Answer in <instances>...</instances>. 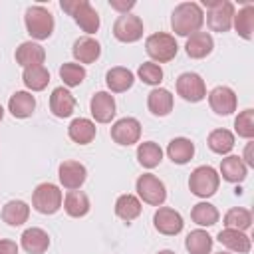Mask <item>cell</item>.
I'll return each mask as SVG.
<instances>
[{
    "mask_svg": "<svg viewBox=\"0 0 254 254\" xmlns=\"http://www.w3.org/2000/svg\"><path fill=\"white\" fill-rule=\"evenodd\" d=\"M204 24V12L196 2H181L171 14V28L177 36H190L200 32Z\"/></svg>",
    "mask_w": 254,
    "mask_h": 254,
    "instance_id": "6da1fadb",
    "label": "cell"
},
{
    "mask_svg": "<svg viewBox=\"0 0 254 254\" xmlns=\"http://www.w3.org/2000/svg\"><path fill=\"white\" fill-rule=\"evenodd\" d=\"M62 10L67 12L75 24L85 32V34H95L99 30V14L87 0H62L60 2Z\"/></svg>",
    "mask_w": 254,
    "mask_h": 254,
    "instance_id": "7a4b0ae2",
    "label": "cell"
},
{
    "mask_svg": "<svg viewBox=\"0 0 254 254\" xmlns=\"http://www.w3.org/2000/svg\"><path fill=\"white\" fill-rule=\"evenodd\" d=\"M218 185H220V175L210 165L196 167L190 173V177H189V189H190V192L194 196H200V198L212 196L218 190Z\"/></svg>",
    "mask_w": 254,
    "mask_h": 254,
    "instance_id": "3957f363",
    "label": "cell"
},
{
    "mask_svg": "<svg viewBox=\"0 0 254 254\" xmlns=\"http://www.w3.org/2000/svg\"><path fill=\"white\" fill-rule=\"evenodd\" d=\"M24 24L34 40H48L54 32V16L44 6H30L26 10Z\"/></svg>",
    "mask_w": 254,
    "mask_h": 254,
    "instance_id": "277c9868",
    "label": "cell"
},
{
    "mask_svg": "<svg viewBox=\"0 0 254 254\" xmlns=\"http://www.w3.org/2000/svg\"><path fill=\"white\" fill-rule=\"evenodd\" d=\"M145 52L147 56L157 64H167L171 62L177 52H179V46H177V40L171 36V34H165V32H157V34H151L147 40H145Z\"/></svg>",
    "mask_w": 254,
    "mask_h": 254,
    "instance_id": "5b68a950",
    "label": "cell"
},
{
    "mask_svg": "<svg viewBox=\"0 0 254 254\" xmlns=\"http://www.w3.org/2000/svg\"><path fill=\"white\" fill-rule=\"evenodd\" d=\"M202 4L208 8L206 12V24L212 32H228L232 28L234 18V6L228 0H202Z\"/></svg>",
    "mask_w": 254,
    "mask_h": 254,
    "instance_id": "8992f818",
    "label": "cell"
},
{
    "mask_svg": "<svg viewBox=\"0 0 254 254\" xmlns=\"http://www.w3.org/2000/svg\"><path fill=\"white\" fill-rule=\"evenodd\" d=\"M64 202L62 190L58 185L54 183H42L36 187L34 194H32V206L40 212V214H54L60 210Z\"/></svg>",
    "mask_w": 254,
    "mask_h": 254,
    "instance_id": "52a82bcc",
    "label": "cell"
},
{
    "mask_svg": "<svg viewBox=\"0 0 254 254\" xmlns=\"http://www.w3.org/2000/svg\"><path fill=\"white\" fill-rule=\"evenodd\" d=\"M135 190L139 194V198L151 206H161L167 198V189H165V183L161 179H157L155 175L151 173H145L137 179L135 183Z\"/></svg>",
    "mask_w": 254,
    "mask_h": 254,
    "instance_id": "ba28073f",
    "label": "cell"
},
{
    "mask_svg": "<svg viewBox=\"0 0 254 254\" xmlns=\"http://www.w3.org/2000/svg\"><path fill=\"white\" fill-rule=\"evenodd\" d=\"M177 93L185 99V101H190V103H196V101H202L206 97V85H204V79L198 75V73H192V71H185L177 77Z\"/></svg>",
    "mask_w": 254,
    "mask_h": 254,
    "instance_id": "9c48e42d",
    "label": "cell"
},
{
    "mask_svg": "<svg viewBox=\"0 0 254 254\" xmlns=\"http://www.w3.org/2000/svg\"><path fill=\"white\" fill-rule=\"evenodd\" d=\"M113 36L119 42L133 44L143 38V20L135 14H121L113 22Z\"/></svg>",
    "mask_w": 254,
    "mask_h": 254,
    "instance_id": "30bf717a",
    "label": "cell"
},
{
    "mask_svg": "<svg viewBox=\"0 0 254 254\" xmlns=\"http://www.w3.org/2000/svg\"><path fill=\"white\" fill-rule=\"evenodd\" d=\"M109 135L117 145H123V147L135 145L141 139V123L135 117H121L111 125Z\"/></svg>",
    "mask_w": 254,
    "mask_h": 254,
    "instance_id": "8fae6325",
    "label": "cell"
},
{
    "mask_svg": "<svg viewBox=\"0 0 254 254\" xmlns=\"http://www.w3.org/2000/svg\"><path fill=\"white\" fill-rule=\"evenodd\" d=\"M153 226L157 232L165 234V236H175L183 230L185 222H183V216L171 208V206H159L155 216H153Z\"/></svg>",
    "mask_w": 254,
    "mask_h": 254,
    "instance_id": "7c38bea8",
    "label": "cell"
},
{
    "mask_svg": "<svg viewBox=\"0 0 254 254\" xmlns=\"http://www.w3.org/2000/svg\"><path fill=\"white\" fill-rule=\"evenodd\" d=\"M58 177L64 189L77 190L87 179V169L79 161H64L58 169Z\"/></svg>",
    "mask_w": 254,
    "mask_h": 254,
    "instance_id": "4fadbf2b",
    "label": "cell"
},
{
    "mask_svg": "<svg viewBox=\"0 0 254 254\" xmlns=\"http://www.w3.org/2000/svg\"><path fill=\"white\" fill-rule=\"evenodd\" d=\"M208 105L216 115H230L232 111H236L238 99L236 93L226 87V85H216L210 93H208Z\"/></svg>",
    "mask_w": 254,
    "mask_h": 254,
    "instance_id": "5bb4252c",
    "label": "cell"
},
{
    "mask_svg": "<svg viewBox=\"0 0 254 254\" xmlns=\"http://www.w3.org/2000/svg\"><path fill=\"white\" fill-rule=\"evenodd\" d=\"M89 109L97 123H111L115 117V99L109 91H97L89 101Z\"/></svg>",
    "mask_w": 254,
    "mask_h": 254,
    "instance_id": "9a60e30c",
    "label": "cell"
},
{
    "mask_svg": "<svg viewBox=\"0 0 254 254\" xmlns=\"http://www.w3.org/2000/svg\"><path fill=\"white\" fill-rule=\"evenodd\" d=\"M20 244L28 254H44L50 248V236L44 228L32 226V228H26L22 232Z\"/></svg>",
    "mask_w": 254,
    "mask_h": 254,
    "instance_id": "2e32d148",
    "label": "cell"
},
{
    "mask_svg": "<svg viewBox=\"0 0 254 254\" xmlns=\"http://www.w3.org/2000/svg\"><path fill=\"white\" fill-rule=\"evenodd\" d=\"M212 48H214V40L208 32H194L187 38V44H185V52L192 60L206 58L212 52Z\"/></svg>",
    "mask_w": 254,
    "mask_h": 254,
    "instance_id": "e0dca14e",
    "label": "cell"
},
{
    "mask_svg": "<svg viewBox=\"0 0 254 254\" xmlns=\"http://www.w3.org/2000/svg\"><path fill=\"white\" fill-rule=\"evenodd\" d=\"M16 62L26 69V67H34V65H42L46 60V50L38 44V42H22L16 48Z\"/></svg>",
    "mask_w": 254,
    "mask_h": 254,
    "instance_id": "ac0fdd59",
    "label": "cell"
},
{
    "mask_svg": "<svg viewBox=\"0 0 254 254\" xmlns=\"http://www.w3.org/2000/svg\"><path fill=\"white\" fill-rule=\"evenodd\" d=\"M218 242L222 246L228 248V252H238V254H248L252 248L250 236L242 230H234V228H224L218 232Z\"/></svg>",
    "mask_w": 254,
    "mask_h": 254,
    "instance_id": "d6986e66",
    "label": "cell"
},
{
    "mask_svg": "<svg viewBox=\"0 0 254 254\" xmlns=\"http://www.w3.org/2000/svg\"><path fill=\"white\" fill-rule=\"evenodd\" d=\"M75 109V97L69 93V89L65 87H56L50 95V111L60 117V119H65L73 113Z\"/></svg>",
    "mask_w": 254,
    "mask_h": 254,
    "instance_id": "ffe728a7",
    "label": "cell"
},
{
    "mask_svg": "<svg viewBox=\"0 0 254 254\" xmlns=\"http://www.w3.org/2000/svg\"><path fill=\"white\" fill-rule=\"evenodd\" d=\"M71 54H73L75 62H79V65L81 64H93L101 56V46L91 36H83V38H79V40L73 42Z\"/></svg>",
    "mask_w": 254,
    "mask_h": 254,
    "instance_id": "44dd1931",
    "label": "cell"
},
{
    "mask_svg": "<svg viewBox=\"0 0 254 254\" xmlns=\"http://www.w3.org/2000/svg\"><path fill=\"white\" fill-rule=\"evenodd\" d=\"M173 103H175L173 93H171L169 89H165V87H155V89H151L149 95H147V107H149V111H151L153 115H157V117L169 115V113L173 111Z\"/></svg>",
    "mask_w": 254,
    "mask_h": 254,
    "instance_id": "7402d4cb",
    "label": "cell"
},
{
    "mask_svg": "<svg viewBox=\"0 0 254 254\" xmlns=\"http://www.w3.org/2000/svg\"><path fill=\"white\" fill-rule=\"evenodd\" d=\"M95 133H97V127L91 119H85V117H75L69 127H67V135L73 143L77 145H87L95 139Z\"/></svg>",
    "mask_w": 254,
    "mask_h": 254,
    "instance_id": "603a6c76",
    "label": "cell"
},
{
    "mask_svg": "<svg viewBox=\"0 0 254 254\" xmlns=\"http://www.w3.org/2000/svg\"><path fill=\"white\" fill-rule=\"evenodd\" d=\"M34 109H36V97L30 91H16L8 99V111L18 119L30 117Z\"/></svg>",
    "mask_w": 254,
    "mask_h": 254,
    "instance_id": "cb8c5ba5",
    "label": "cell"
},
{
    "mask_svg": "<svg viewBox=\"0 0 254 254\" xmlns=\"http://www.w3.org/2000/svg\"><path fill=\"white\" fill-rule=\"evenodd\" d=\"M220 175L228 183H242L248 175V167L244 165L242 157L238 155H226L220 161Z\"/></svg>",
    "mask_w": 254,
    "mask_h": 254,
    "instance_id": "d4e9b609",
    "label": "cell"
},
{
    "mask_svg": "<svg viewBox=\"0 0 254 254\" xmlns=\"http://www.w3.org/2000/svg\"><path fill=\"white\" fill-rule=\"evenodd\" d=\"M194 155V143L187 137H175L171 139V143L167 145V157L175 163V165H185L192 159Z\"/></svg>",
    "mask_w": 254,
    "mask_h": 254,
    "instance_id": "484cf974",
    "label": "cell"
},
{
    "mask_svg": "<svg viewBox=\"0 0 254 254\" xmlns=\"http://www.w3.org/2000/svg\"><path fill=\"white\" fill-rule=\"evenodd\" d=\"M133 81H135L133 71L127 69V67H121V65L111 67V69L105 73V83H107V87H109L113 93H123V91H127V89L133 85Z\"/></svg>",
    "mask_w": 254,
    "mask_h": 254,
    "instance_id": "4316f807",
    "label": "cell"
},
{
    "mask_svg": "<svg viewBox=\"0 0 254 254\" xmlns=\"http://www.w3.org/2000/svg\"><path fill=\"white\" fill-rule=\"evenodd\" d=\"M30 216V206L24 200H8L2 206V220L8 226H22Z\"/></svg>",
    "mask_w": 254,
    "mask_h": 254,
    "instance_id": "83f0119b",
    "label": "cell"
},
{
    "mask_svg": "<svg viewBox=\"0 0 254 254\" xmlns=\"http://www.w3.org/2000/svg\"><path fill=\"white\" fill-rule=\"evenodd\" d=\"M232 26H234V30L238 32L240 38L252 40V36H254V6L252 4H246L244 8H240L238 12H234Z\"/></svg>",
    "mask_w": 254,
    "mask_h": 254,
    "instance_id": "f1b7e54d",
    "label": "cell"
},
{
    "mask_svg": "<svg viewBox=\"0 0 254 254\" xmlns=\"http://www.w3.org/2000/svg\"><path fill=\"white\" fill-rule=\"evenodd\" d=\"M64 210L73 216V218H81L89 212V198L83 190H69L64 198Z\"/></svg>",
    "mask_w": 254,
    "mask_h": 254,
    "instance_id": "f546056e",
    "label": "cell"
},
{
    "mask_svg": "<svg viewBox=\"0 0 254 254\" xmlns=\"http://www.w3.org/2000/svg\"><path fill=\"white\" fill-rule=\"evenodd\" d=\"M206 145L216 155H228L234 147V133L228 129H214L208 133Z\"/></svg>",
    "mask_w": 254,
    "mask_h": 254,
    "instance_id": "4dcf8cb0",
    "label": "cell"
},
{
    "mask_svg": "<svg viewBox=\"0 0 254 254\" xmlns=\"http://www.w3.org/2000/svg\"><path fill=\"white\" fill-rule=\"evenodd\" d=\"M143 206H141V200L135 196V194H121L117 200H115V214L125 220V222H131L135 220L139 214H141Z\"/></svg>",
    "mask_w": 254,
    "mask_h": 254,
    "instance_id": "1f68e13d",
    "label": "cell"
},
{
    "mask_svg": "<svg viewBox=\"0 0 254 254\" xmlns=\"http://www.w3.org/2000/svg\"><path fill=\"white\" fill-rule=\"evenodd\" d=\"M185 248L190 252V254H210L212 250V236L202 230V228H196V230H190L185 238Z\"/></svg>",
    "mask_w": 254,
    "mask_h": 254,
    "instance_id": "d6a6232c",
    "label": "cell"
},
{
    "mask_svg": "<svg viewBox=\"0 0 254 254\" xmlns=\"http://www.w3.org/2000/svg\"><path fill=\"white\" fill-rule=\"evenodd\" d=\"M137 161L145 169H155L163 161V149L155 141H143L137 147Z\"/></svg>",
    "mask_w": 254,
    "mask_h": 254,
    "instance_id": "836d02e7",
    "label": "cell"
},
{
    "mask_svg": "<svg viewBox=\"0 0 254 254\" xmlns=\"http://www.w3.org/2000/svg\"><path fill=\"white\" fill-rule=\"evenodd\" d=\"M22 81L28 89L32 91H42L48 87L50 83V71L44 65H34V67H26L22 71Z\"/></svg>",
    "mask_w": 254,
    "mask_h": 254,
    "instance_id": "e575fe53",
    "label": "cell"
},
{
    "mask_svg": "<svg viewBox=\"0 0 254 254\" xmlns=\"http://www.w3.org/2000/svg\"><path fill=\"white\" fill-rule=\"evenodd\" d=\"M190 218L198 226H212V224L218 222L220 214H218L214 204H210V202H196L192 206V210H190Z\"/></svg>",
    "mask_w": 254,
    "mask_h": 254,
    "instance_id": "d590c367",
    "label": "cell"
},
{
    "mask_svg": "<svg viewBox=\"0 0 254 254\" xmlns=\"http://www.w3.org/2000/svg\"><path fill=\"white\" fill-rule=\"evenodd\" d=\"M224 226L234 230H248L252 226V212L242 206H234L224 214Z\"/></svg>",
    "mask_w": 254,
    "mask_h": 254,
    "instance_id": "8d00e7d4",
    "label": "cell"
},
{
    "mask_svg": "<svg viewBox=\"0 0 254 254\" xmlns=\"http://www.w3.org/2000/svg\"><path fill=\"white\" fill-rule=\"evenodd\" d=\"M85 75H87L85 67L79 65V64H73V62H65V64L60 67V77H62V81H64L67 87L79 85V83L85 79Z\"/></svg>",
    "mask_w": 254,
    "mask_h": 254,
    "instance_id": "74e56055",
    "label": "cell"
},
{
    "mask_svg": "<svg viewBox=\"0 0 254 254\" xmlns=\"http://www.w3.org/2000/svg\"><path fill=\"white\" fill-rule=\"evenodd\" d=\"M234 131L242 139H252L254 137V109H244L238 113L234 119Z\"/></svg>",
    "mask_w": 254,
    "mask_h": 254,
    "instance_id": "f35d334b",
    "label": "cell"
},
{
    "mask_svg": "<svg viewBox=\"0 0 254 254\" xmlns=\"http://www.w3.org/2000/svg\"><path fill=\"white\" fill-rule=\"evenodd\" d=\"M137 73H139V79H141L143 83H149V85H159V83L163 81V69H161V65L155 64V62H145V64H141L139 69H137Z\"/></svg>",
    "mask_w": 254,
    "mask_h": 254,
    "instance_id": "ab89813d",
    "label": "cell"
},
{
    "mask_svg": "<svg viewBox=\"0 0 254 254\" xmlns=\"http://www.w3.org/2000/svg\"><path fill=\"white\" fill-rule=\"evenodd\" d=\"M109 6L119 14H129V10L135 8V0H109Z\"/></svg>",
    "mask_w": 254,
    "mask_h": 254,
    "instance_id": "60d3db41",
    "label": "cell"
},
{
    "mask_svg": "<svg viewBox=\"0 0 254 254\" xmlns=\"http://www.w3.org/2000/svg\"><path fill=\"white\" fill-rule=\"evenodd\" d=\"M18 244L14 240H0V254H18Z\"/></svg>",
    "mask_w": 254,
    "mask_h": 254,
    "instance_id": "b9f144b4",
    "label": "cell"
},
{
    "mask_svg": "<svg viewBox=\"0 0 254 254\" xmlns=\"http://www.w3.org/2000/svg\"><path fill=\"white\" fill-rule=\"evenodd\" d=\"M252 147H254V143H252V141H250V143H246V149H244V157H242V161H244V165H246V167H254Z\"/></svg>",
    "mask_w": 254,
    "mask_h": 254,
    "instance_id": "7bdbcfd3",
    "label": "cell"
},
{
    "mask_svg": "<svg viewBox=\"0 0 254 254\" xmlns=\"http://www.w3.org/2000/svg\"><path fill=\"white\" fill-rule=\"evenodd\" d=\"M159 254H175V252H173V250H161Z\"/></svg>",
    "mask_w": 254,
    "mask_h": 254,
    "instance_id": "ee69618b",
    "label": "cell"
},
{
    "mask_svg": "<svg viewBox=\"0 0 254 254\" xmlns=\"http://www.w3.org/2000/svg\"><path fill=\"white\" fill-rule=\"evenodd\" d=\"M2 117H4V109H2V105H0V121H2Z\"/></svg>",
    "mask_w": 254,
    "mask_h": 254,
    "instance_id": "f6af8a7d",
    "label": "cell"
},
{
    "mask_svg": "<svg viewBox=\"0 0 254 254\" xmlns=\"http://www.w3.org/2000/svg\"><path fill=\"white\" fill-rule=\"evenodd\" d=\"M216 254H232V252H216Z\"/></svg>",
    "mask_w": 254,
    "mask_h": 254,
    "instance_id": "bcb514c9",
    "label": "cell"
}]
</instances>
